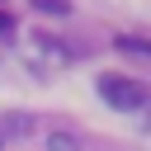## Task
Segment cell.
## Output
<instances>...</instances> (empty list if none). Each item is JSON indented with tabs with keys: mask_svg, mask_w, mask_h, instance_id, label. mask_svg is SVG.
I'll use <instances>...</instances> for the list:
<instances>
[{
	"mask_svg": "<svg viewBox=\"0 0 151 151\" xmlns=\"http://www.w3.org/2000/svg\"><path fill=\"white\" fill-rule=\"evenodd\" d=\"M28 61H33L38 71H57V66H66V61H71V52H66L57 38L33 33V38H28Z\"/></svg>",
	"mask_w": 151,
	"mask_h": 151,
	"instance_id": "7a4b0ae2",
	"label": "cell"
},
{
	"mask_svg": "<svg viewBox=\"0 0 151 151\" xmlns=\"http://www.w3.org/2000/svg\"><path fill=\"white\" fill-rule=\"evenodd\" d=\"M80 146V137H71V132H52L47 137V151H76Z\"/></svg>",
	"mask_w": 151,
	"mask_h": 151,
	"instance_id": "3957f363",
	"label": "cell"
},
{
	"mask_svg": "<svg viewBox=\"0 0 151 151\" xmlns=\"http://www.w3.org/2000/svg\"><path fill=\"white\" fill-rule=\"evenodd\" d=\"M42 14H66V0H33Z\"/></svg>",
	"mask_w": 151,
	"mask_h": 151,
	"instance_id": "5b68a950",
	"label": "cell"
},
{
	"mask_svg": "<svg viewBox=\"0 0 151 151\" xmlns=\"http://www.w3.org/2000/svg\"><path fill=\"white\" fill-rule=\"evenodd\" d=\"M99 94H104L113 109H123V113H132V109H146V104H151L146 85H142V80H132V76H99Z\"/></svg>",
	"mask_w": 151,
	"mask_h": 151,
	"instance_id": "6da1fadb",
	"label": "cell"
},
{
	"mask_svg": "<svg viewBox=\"0 0 151 151\" xmlns=\"http://www.w3.org/2000/svg\"><path fill=\"white\" fill-rule=\"evenodd\" d=\"M118 52H142V57H151V47L137 42V38H118Z\"/></svg>",
	"mask_w": 151,
	"mask_h": 151,
	"instance_id": "277c9868",
	"label": "cell"
},
{
	"mask_svg": "<svg viewBox=\"0 0 151 151\" xmlns=\"http://www.w3.org/2000/svg\"><path fill=\"white\" fill-rule=\"evenodd\" d=\"M14 28H19V24H14V14H9V9H0V38H9Z\"/></svg>",
	"mask_w": 151,
	"mask_h": 151,
	"instance_id": "8992f818",
	"label": "cell"
}]
</instances>
